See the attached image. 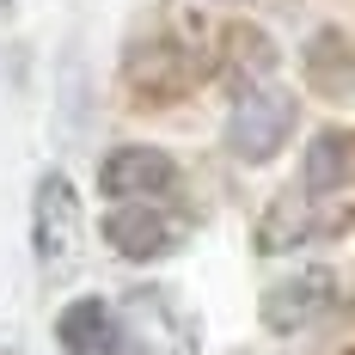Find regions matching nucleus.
Instances as JSON below:
<instances>
[{
    "label": "nucleus",
    "mask_w": 355,
    "mask_h": 355,
    "mask_svg": "<svg viewBox=\"0 0 355 355\" xmlns=\"http://www.w3.org/2000/svg\"><path fill=\"white\" fill-rule=\"evenodd\" d=\"M80 233H86V220H80V196H73L68 172H43L31 196V251L43 282H62L80 263Z\"/></svg>",
    "instance_id": "nucleus-1"
},
{
    "label": "nucleus",
    "mask_w": 355,
    "mask_h": 355,
    "mask_svg": "<svg viewBox=\"0 0 355 355\" xmlns=\"http://www.w3.org/2000/svg\"><path fill=\"white\" fill-rule=\"evenodd\" d=\"M116 331L129 355H196V319L178 306L172 288H135L116 306Z\"/></svg>",
    "instance_id": "nucleus-2"
},
{
    "label": "nucleus",
    "mask_w": 355,
    "mask_h": 355,
    "mask_svg": "<svg viewBox=\"0 0 355 355\" xmlns=\"http://www.w3.org/2000/svg\"><path fill=\"white\" fill-rule=\"evenodd\" d=\"M294 129V92L282 86H245L227 116V153L239 166H270Z\"/></svg>",
    "instance_id": "nucleus-3"
},
{
    "label": "nucleus",
    "mask_w": 355,
    "mask_h": 355,
    "mask_svg": "<svg viewBox=\"0 0 355 355\" xmlns=\"http://www.w3.org/2000/svg\"><path fill=\"white\" fill-rule=\"evenodd\" d=\"M178 184V159L166 147H141V141H123L105 153V166H98V190H105L116 209H129V202H159V196H172Z\"/></svg>",
    "instance_id": "nucleus-4"
},
{
    "label": "nucleus",
    "mask_w": 355,
    "mask_h": 355,
    "mask_svg": "<svg viewBox=\"0 0 355 355\" xmlns=\"http://www.w3.org/2000/svg\"><path fill=\"white\" fill-rule=\"evenodd\" d=\"M331 306H337V276L331 270H294V276L263 288V324L276 337H294V331L319 324Z\"/></svg>",
    "instance_id": "nucleus-5"
},
{
    "label": "nucleus",
    "mask_w": 355,
    "mask_h": 355,
    "mask_svg": "<svg viewBox=\"0 0 355 355\" xmlns=\"http://www.w3.org/2000/svg\"><path fill=\"white\" fill-rule=\"evenodd\" d=\"M105 239L116 245V257H129V263H153V257H172V251H178L184 220L166 214L159 202H129V209H110Z\"/></svg>",
    "instance_id": "nucleus-6"
},
{
    "label": "nucleus",
    "mask_w": 355,
    "mask_h": 355,
    "mask_svg": "<svg viewBox=\"0 0 355 355\" xmlns=\"http://www.w3.org/2000/svg\"><path fill=\"white\" fill-rule=\"evenodd\" d=\"M313 202H324V196H276L270 202V214L257 220V251H294V245H306V239H319V233H337L349 214L337 209V214H313Z\"/></svg>",
    "instance_id": "nucleus-7"
},
{
    "label": "nucleus",
    "mask_w": 355,
    "mask_h": 355,
    "mask_svg": "<svg viewBox=\"0 0 355 355\" xmlns=\"http://www.w3.org/2000/svg\"><path fill=\"white\" fill-rule=\"evenodd\" d=\"M55 343L68 355H123V331H116V306H105L98 294L86 300H68L62 319H55Z\"/></svg>",
    "instance_id": "nucleus-8"
},
{
    "label": "nucleus",
    "mask_w": 355,
    "mask_h": 355,
    "mask_svg": "<svg viewBox=\"0 0 355 355\" xmlns=\"http://www.w3.org/2000/svg\"><path fill=\"white\" fill-rule=\"evenodd\" d=\"M349 172H355L349 129H319L313 147H306V159H300V184H306V196H331V190H343Z\"/></svg>",
    "instance_id": "nucleus-9"
},
{
    "label": "nucleus",
    "mask_w": 355,
    "mask_h": 355,
    "mask_svg": "<svg viewBox=\"0 0 355 355\" xmlns=\"http://www.w3.org/2000/svg\"><path fill=\"white\" fill-rule=\"evenodd\" d=\"M306 80H313L319 92H331V98L355 92V62H349L343 31H319L313 43H306Z\"/></svg>",
    "instance_id": "nucleus-10"
},
{
    "label": "nucleus",
    "mask_w": 355,
    "mask_h": 355,
    "mask_svg": "<svg viewBox=\"0 0 355 355\" xmlns=\"http://www.w3.org/2000/svg\"><path fill=\"white\" fill-rule=\"evenodd\" d=\"M6 355H25V349H6Z\"/></svg>",
    "instance_id": "nucleus-11"
},
{
    "label": "nucleus",
    "mask_w": 355,
    "mask_h": 355,
    "mask_svg": "<svg viewBox=\"0 0 355 355\" xmlns=\"http://www.w3.org/2000/svg\"><path fill=\"white\" fill-rule=\"evenodd\" d=\"M0 6H12V0H0Z\"/></svg>",
    "instance_id": "nucleus-12"
}]
</instances>
